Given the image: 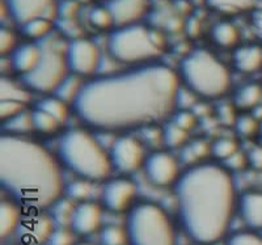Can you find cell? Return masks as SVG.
Here are the masks:
<instances>
[{
    "label": "cell",
    "mask_w": 262,
    "mask_h": 245,
    "mask_svg": "<svg viewBox=\"0 0 262 245\" xmlns=\"http://www.w3.org/2000/svg\"><path fill=\"white\" fill-rule=\"evenodd\" d=\"M75 11H76V6L74 4V2H69V0L58 7V15L63 16L64 18H71Z\"/></svg>",
    "instance_id": "obj_49"
},
{
    "label": "cell",
    "mask_w": 262,
    "mask_h": 245,
    "mask_svg": "<svg viewBox=\"0 0 262 245\" xmlns=\"http://www.w3.org/2000/svg\"><path fill=\"white\" fill-rule=\"evenodd\" d=\"M53 30L51 20L48 18H34L21 25V33L29 39H36L37 42L50 36Z\"/></svg>",
    "instance_id": "obj_27"
},
{
    "label": "cell",
    "mask_w": 262,
    "mask_h": 245,
    "mask_svg": "<svg viewBox=\"0 0 262 245\" xmlns=\"http://www.w3.org/2000/svg\"><path fill=\"white\" fill-rule=\"evenodd\" d=\"M238 215L249 230H262V191L249 190L237 199Z\"/></svg>",
    "instance_id": "obj_18"
},
{
    "label": "cell",
    "mask_w": 262,
    "mask_h": 245,
    "mask_svg": "<svg viewBox=\"0 0 262 245\" xmlns=\"http://www.w3.org/2000/svg\"><path fill=\"white\" fill-rule=\"evenodd\" d=\"M88 20L91 25L98 30H105L114 27L113 18L106 7H95L88 13Z\"/></svg>",
    "instance_id": "obj_36"
},
{
    "label": "cell",
    "mask_w": 262,
    "mask_h": 245,
    "mask_svg": "<svg viewBox=\"0 0 262 245\" xmlns=\"http://www.w3.org/2000/svg\"><path fill=\"white\" fill-rule=\"evenodd\" d=\"M233 67L243 74H253L262 69V49L257 45H244L232 55Z\"/></svg>",
    "instance_id": "obj_20"
},
{
    "label": "cell",
    "mask_w": 262,
    "mask_h": 245,
    "mask_svg": "<svg viewBox=\"0 0 262 245\" xmlns=\"http://www.w3.org/2000/svg\"><path fill=\"white\" fill-rule=\"evenodd\" d=\"M177 74L185 87L206 100L221 99L232 84L226 64L206 49H195L185 55Z\"/></svg>",
    "instance_id": "obj_5"
},
{
    "label": "cell",
    "mask_w": 262,
    "mask_h": 245,
    "mask_svg": "<svg viewBox=\"0 0 262 245\" xmlns=\"http://www.w3.org/2000/svg\"><path fill=\"white\" fill-rule=\"evenodd\" d=\"M74 231L69 227H55L50 237L48 239L45 245H75L76 240H75Z\"/></svg>",
    "instance_id": "obj_38"
},
{
    "label": "cell",
    "mask_w": 262,
    "mask_h": 245,
    "mask_svg": "<svg viewBox=\"0 0 262 245\" xmlns=\"http://www.w3.org/2000/svg\"><path fill=\"white\" fill-rule=\"evenodd\" d=\"M249 167L254 170H262V147L254 146L252 147L247 153Z\"/></svg>",
    "instance_id": "obj_46"
},
{
    "label": "cell",
    "mask_w": 262,
    "mask_h": 245,
    "mask_svg": "<svg viewBox=\"0 0 262 245\" xmlns=\"http://www.w3.org/2000/svg\"><path fill=\"white\" fill-rule=\"evenodd\" d=\"M102 205H98L93 201H84L75 206L70 228L76 236H91L102 228Z\"/></svg>",
    "instance_id": "obj_15"
},
{
    "label": "cell",
    "mask_w": 262,
    "mask_h": 245,
    "mask_svg": "<svg viewBox=\"0 0 262 245\" xmlns=\"http://www.w3.org/2000/svg\"><path fill=\"white\" fill-rule=\"evenodd\" d=\"M0 116L6 121L15 114L25 110L30 101V93L25 87H21L15 80L2 78L0 81Z\"/></svg>",
    "instance_id": "obj_16"
},
{
    "label": "cell",
    "mask_w": 262,
    "mask_h": 245,
    "mask_svg": "<svg viewBox=\"0 0 262 245\" xmlns=\"http://www.w3.org/2000/svg\"><path fill=\"white\" fill-rule=\"evenodd\" d=\"M217 114H219V118H221V121L224 125H233L236 118H237V116H236V108L233 104L221 105L217 108Z\"/></svg>",
    "instance_id": "obj_44"
},
{
    "label": "cell",
    "mask_w": 262,
    "mask_h": 245,
    "mask_svg": "<svg viewBox=\"0 0 262 245\" xmlns=\"http://www.w3.org/2000/svg\"><path fill=\"white\" fill-rule=\"evenodd\" d=\"M102 2H106V3H107V2H111V0H102Z\"/></svg>",
    "instance_id": "obj_52"
},
{
    "label": "cell",
    "mask_w": 262,
    "mask_h": 245,
    "mask_svg": "<svg viewBox=\"0 0 262 245\" xmlns=\"http://www.w3.org/2000/svg\"><path fill=\"white\" fill-rule=\"evenodd\" d=\"M235 131L243 138H252L259 132V121L250 114H240L233 123Z\"/></svg>",
    "instance_id": "obj_34"
},
{
    "label": "cell",
    "mask_w": 262,
    "mask_h": 245,
    "mask_svg": "<svg viewBox=\"0 0 262 245\" xmlns=\"http://www.w3.org/2000/svg\"><path fill=\"white\" fill-rule=\"evenodd\" d=\"M76 204L74 201L69 199L67 197H60L59 199L50 207V216L53 218L54 223L57 227H69L71 225L72 214H74V210Z\"/></svg>",
    "instance_id": "obj_26"
},
{
    "label": "cell",
    "mask_w": 262,
    "mask_h": 245,
    "mask_svg": "<svg viewBox=\"0 0 262 245\" xmlns=\"http://www.w3.org/2000/svg\"><path fill=\"white\" fill-rule=\"evenodd\" d=\"M180 87L179 74L170 67L146 63L85 81L71 106L95 130H140L172 117Z\"/></svg>",
    "instance_id": "obj_1"
},
{
    "label": "cell",
    "mask_w": 262,
    "mask_h": 245,
    "mask_svg": "<svg viewBox=\"0 0 262 245\" xmlns=\"http://www.w3.org/2000/svg\"><path fill=\"white\" fill-rule=\"evenodd\" d=\"M100 50L92 41L75 38L66 46V62L71 74L86 78L93 75L101 64Z\"/></svg>",
    "instance_id": "obj_10"
},
{
    "label": "cell",
    "mask_w": 262,
    "mask_h": 245,
    "mask_svg": "<svg viewBox=\"0 0 262 245\" xmlns=\"http://www.w3.org/2000/svg\"><path fill=\"white\" fill-rule=\"evenodd\" d=\"M84 83L85 81H83V78L70 72L69 75L64 78V80L59 84V87L55 90L53 96H55L59 100L64 101L66 104L72 105L75 100H76V97L79 96V93H80Z\"/></svg>",
    "instance_id": "obj_25"
},
{
    "label": "cell",
    "mask_w": 262,
    "mask_h": 245,
    "mask_svg": "<svg viewBox=\"0 0 262 245\" xmlns=\"http://www.w3.org/2000/svg\"><path fill=\"white\" fill-rule=\"evenodd\" d=\"M17 38L12 30L2 28L0 30V49H2V54H12V51L17 48Z\"/></svg>",
    "instance_id": "obj_42"
},
{
    "label": "cell",
    "mask_w": 262,
    "mask_h": 245,
    "mask_svg": "<svg viewBox=\"0 0 262 245\" xmlns=\"http://www.w3.org/2000/svg\"><path fill=\"white\" fill-rule=\"evenodd\" d=\"M189 131L181 129L176 123L169 122L163 126V141L168 148H182L185 144H188Z\"/></svg>",
    "instance_id": "obj_30"
},
{
    "label": "cell",
    "mask_w": 262,
    "mask_h": 245,
    "mask_svg": "<svg viewBox=\"0 0 262 245\" xmlns=\"http://www.w3.org/2000/svg\"><path fill=\"white\" fill-rule=\"evenodd\" d=\"M23 209L12 199L6 198L0 202V237L8 239L11 235L17 232L23 220Z\"/></svg>",
    "instance_id": "obj_21"
},
{
    "label": "cell",
    "mask_w": 262,
    "mask_h": 245,
    "mask_svg": "<svg viewBox=\"0 0 262 245\" xmlns=\"http://www.w3.org/2000/svg\"><path fill=\"white\" fill-rule=\"evenodd\" d=\"M172 122L180 126L181 129L189 131V130H191L195 126L196 117L193 112L188 110V109H177L172 114Z\"/></svg>",
    "instance_id": "obj_39"
},
{
    "label": "cell",
    "mask_w": 262,
    "mask_h": 245,
    "mask_svg": "<svg viewBox=\"0 0 262 245\" xmlns=\"http://www.w3.org/2000/svg\"><path fill=\"white\" fill-rule=\"evenodd\" d=\"M36 108L49 113L55 120L59 121L60 123L64 122L70 114L67 104L64 101H62V100L58 99V97H55V96H49V97L42 99L41 101H38Z\"/></svg>",
    "instance_id": "obj_31"
},
{
    "label": "cell",
    "mask_w": 262,
    "mask_h": 245,
    "mask_svg": "<svg viewBox=\"0 0 262 245\" xmlns=\"http://www.w3.org/2000/svg\"><path fill=\"white\" fill-rule=\"evenodd\" d=\"M42 55L32 72L21 76L28 91L38 93H54L70 74L66 62V50H60L50 36L38 42Z\"/></svg>",
    "instance_id": "obj_8"
},
{
    "label": "cell",
    "mask_w": 262,
    "mask_h": 245,
    "mask_svg": "<svg viewBox=\"0 0 262 245\" xmlns=\"http://www.w3.org/2000/svg\"><path fill=\"white\" fill-rule=\"evenodd\" d=\"M58 160L27 137L0 138V186L25 211H45L64 193Z\"/></svg>",
    "instance_id": "obj_3"
},
{
    "label": "cell",
    "mask_w": 262,
    "mask_h": 245,
    "mask_svg": "<svg viewBox=\"0 0 262 245\" xmlns=\"http://www.w3.org/2000/svg\"><path fill=\"white\" fill-rule=\"evenodd\" d=\"M193 245H201V244H195V242H193Z\"/></svg>",
    "instance_id": "obj_54"
},
{
    "label": "cell",
    "mask_w": 262,
    "mask_h": 245,
    "mask_svg": "<svg viewBox=\"0 0 262 245\" xmlns=\"http://www.w3.org/2000/svg\"><path fill=\"white\" fill-rule=\"evenodd\" d=\"M210 8L226 15H235L253 8L254 0H206Z\"/></svg>",
    "instance_id": "obj_28"
},
{
    "label": "cell",
    "mask_w": 262,
    "mask_h": 245,
    "mask_svg": "<svg viewBox=\"0 0 262 245\" xmlns=\"http://www.w3.org/2000/svg\"><path fill=\"white\" fill-rule=\"evenodd\" d=\"M6 7L20 27L34 18L53 20L58 13L54 0H6Z\"/></svg>",
    "instance_id": "obj_14"
},
{
    "label": "cell",
    "mask_w": 262,
    "mask_h": 245,
    "mask_svg": "<svg viewBox=\"0 0 262 245\" xmlns=\"http://www.w3.org/2000/svg\"><path fill=\"white\" fill-rule=\"evenodd\" d=\"M58 160L72 173L91 183L107 181L113 165L109 152L100 142L83 129H71L59 138Z\"/></svg>",
    "instance_id": "obj_4"
},
{
    "label": "cell",
    "mask_w": 262,
    "mask_h": 245,
    "mask_svg": "<svg viewBox=\"0 0 262 245\" xmlns=\"http://www.w3.org/2000/svg\"><path fill=\"white\" fill-rule=\"evenodd\" d=\"M127 245H177L176 228L163 206L139 201L126 212Z\"/></svg>",
    "instance_id": "obj_6"
},
{
    "label": "cell",
    "mask_w": 262,
    "mask_h": 245,
    "mask_svg": "<svg viewBox=\"0 0 262 245\" xmlns=\"http://www.w3.org/2000/svg\"><path fill=\"white\" fill-rule=\"evenodd\" d=\"M223 165L229 172H238V170L245 169L249 165L247 153L242 152V151H236L233 155H231L228 159L224 160Z\"/></svg>",
    "instance_id": "obj_41"
},
{
    "label": "cell",
    "mask_w": 262,
    "mask_h": 245,
    "mask_svg": "<svg viewBox=\"0 0 262 245\" xmlns=\"http://www.w3.org/2000/svg\"><path fill=\"white\" fill-rule=\"evenodd\" d=\"M109 156L113 169L123 176H127L135 173L144 165L147 159L146 147L138 138L121 135L112 143Z\"/></svg>",
    "instance_id": "obj_9"
},
{
    "label": "cell",
    "mask_w": 262,
    "mask_h": 245,
    "mask_svg": "<svg viewBox=\"0 0 262 245\" xmlns=\"http://www.w3.org/2000/svg\"><path fill=\"white\" fill-rule=\"evenodd\" d=\"M138 189L135 183L126 176L109 179L101 193L104 209L113 214H123L137 204Z\"/></svg>",
    "instance_id": "obj_11"
},
{
    "label": "cell",
    "mask_w": 262,
    "mask_h": 245,
    "mask_svg": "<svg viewBox=\"0 0 262 245\" xmlns=\"http://www.w3.org/2000/svg\"><path fill=\"white\" fill-rule=\"evenodd\" d=\"M4 134L15 135V137H25L29 132L34 131L33 129L32 112L23 110L15 114L8 120L3 121Z\"/></svg>",
    "instance_id": "obj_23"
},
{
    "label": "cell",
    "mask_w": 262,
    "mask_h": 245,
    "mask_svg": "<svg viewBox=\"0 0 262 245\" xmlns=\"http://www.w3.org/2000/svg\"><path fill=\"white\" fill-rule=\"evenodd\" d=\"M259 134L262 135V121H259Z\"/></svg>",
    "instance_id": "obj_51"
},
{
    "label": "cell",
    "mask_w": 262,
    "mask_h": 245,
    "mask_svg": "<svg viewBox=\"0 0 262 245\" xmlns=\"http://www.w3.org/2000/svg\"><path fill=\"white\" fill-rule=\"evenodd\" d=\"M42 55V49L39 43H23L18 45L12 54L9 55L11 69L20 74L21 76L27 75L36 69Z\"/></svg>",
    "instance_id": "obj_19"
},
{
    "label": "cell",
    "mask_w": 262,
    "mask_h": 245,
    "mask_svg": "<svg viewBox=\"0 0 262 245\" xmlns=\"http://www.w3.org/2000/svg\"><path fill=\"white\" fill-rule=\"evenodd\" d=\"M91 181L85 179L78 177L76 180L64 185V193L63 195L69 199L74 201L75 204H80L84 201H90L91 194H92V185Z\"/></svg>",
    "instance_id": "obj_29"
},
{
    "label": "cell",
    "mask_w": 262,
    "mask_h": 245,
    "mask_svg": "<svg viewBox=\"0 0 262 245\" xmlns=\"http://www.w3.org/2000/svg\"><path fill=\"white\" fill-rule=\"evenodd\" d=\"M140 131H143V139H140V142L144 146H155L158 147L159 144H164L163 141V129H159L156 125L146 126L143 129H140Z\"/></svg>",
    "instance_id": "obj_40"
},
{
    "label": "cell",
    "mask_w": 262,
    "mask_h": 245,
    "mask_svg": "<svg viewBox=\"0 0 262 245\" xmlns=\"http://www.w3.org/2000/svg\"><path fill=\"white\" fill-rule=\"evenodd\" d=\"M107 51L114 62L139 66L156 59L161 54V45L151 30L134 24L117 28L109 34Z\"/></svg>",
    "instance_id": "obj_7"
},
{
    "label": "cell",
    "mask_w": 262,
    "mask_h": 245,
    "mask_svg": "<svg viewBox=\"0 0 262 245\" xmlns=\"http://www.w3.org/2000/svg\"><path fill=\"white\" fill-rule=\"evenodd\" d=\"M105 7L111 12L114 27L122 28L138 24L148 11V0H111Z\"/></svg>",
    "instance_id": "obj_17"
},
{
    "label": "cell",
    "mask_w": 262,
    "mask_h": 245,
    "mask_svg": "<svg viewBox=\"0 0 262 245\" xmlns=\"http://www.w3.org/2000/svg\"><path fill=\"white\" fill-rule=\"evenodd\" d=\"M174 195L180 226L191 241L215 245L227 236L238 198L232 174L224 165L188 167L177 180Z\"/></svg>",
    "instance_id": "obj_2"
},
{
    "label": "cell",
    "mask_w": 262,
    "mask_h": 245,
    "mask_svg": "<svg viewBox=\"0 0 262 245\" xmlns=\"http://www.w3.org/2000/svg\"><path fill=\"white\" fill-rule=\"evenodd\" d=\"M75 245H95V244H92V242L90 241H78Z\"/></svg>",
    "instance_id": "obj_50"
},
{
    "label": "cell",
    "mask_w": 262,
    "mask_h": 245,
    "mask_svg": "<svg viewBox=\"0 0 262 245\" xmlns=\"http://www.w3.org/2000/svg\"><path fill=\"white\" fill-rule=\"evenodd\" d=\"M32 121L34 131H38L41 134H53L59 129L60 125L59 121H57L50 114L38 108L32 112Z\"/></svg>",
    "instance_id": "obj_33"
},
{
    "label": "cell",
    "mask_w": 262,
    "mask_h": 245,
    "mask_svg": "<svg viewBox=\"0 0 262 245\" xmlns=\"http://www.w3.org/2000/svg\"><path fill=\"white\" fill-rule=\"evenodd\" d=\"M226 245H262V236L253 230L237 231L227 236Z\"/></svg>",
    "instance_id": "obj_37"
},
{
    "label": "cell",
    "mask_w": 262,
    "mask_h": 245,
    "mask_svg": "<svg viewBox=\"0 0 262 245\" xmlns=\"http://www.w3.org/2000/svg\"><path fill=\"white\" fill-rule=\"evenodd\" d=\"M236 151H238L237 142L232 138H219L211 144V155L221 162H224Z\"/></svg>",
    "instance_id": "obj_35"
},
{
    "label": "cell",
    "mask_w": 262,
    "mask_h": 245,
    "mask_svg": "<svg viewBox=\"0 0 262 245\" xmlns=\"http://www.w3.org/2000/svg\"><path fill=\"white\" fill-rule=\"evenodd\" d=\"M211 38L221 48H233L237 45L240 33L235 25L227 21H222L212 27Z\"/></svg>",
    "instance_id": "obj_24"
},
{
    "label": "cell",
    "mask_w": 262,
    "mask_h": 245,
    "mask_svg": "<svg viewBox=\"0 0 262 245\" xmlns=\"http://www.w3.org/2000/svg\"><path fill=\"white\" fill-rule=\"evenodd\" d=\"M198 96L194 92H191L188 88L180 87L179 93H177V109H188L191 108L195 104V99Z\"/></svg>",
    "instance_id": "obj_43"
},
{
    "label": "cell",
    "mask_w": 262,
    "mask_h": 245,
    "mask_svg": "<svg viewBox=\"0 0 262 245\" xmlns=\"http://www.w3.org/2000/svg\"><path fill=\"white\" fill-rule=\"evenodd\" d=\"M101 245H127V235L125 227L117 225L102 226L98 231Z\"/></svg>",
    "instance_id": "obj_32"
},
{
    "label": "cell",
    "mask_w": 262,
    "mask_h": 245,
    "mask_svg": "<svg viewBox=\"0 0 262 245\" xmlns=\"http://www.w3.org/2000/svg\"><path fill=\"white\" fill-rule=\"evenodd\" d=\"M55 227L57 226L50 214L45 211H27L16 235L23 245H45Z\"/></svg>",
    "instance_id": "obj_13"
},
{
    "label": "cell",
    "mask_w": 262,
    "mask_h": 245,
    "mask_svg": "<svg viewBox=\"0 0 262 245\" xmlns=\"http://www.w3.org/2000/svg\"><path fill=\"white\" fill-rule=\"evenodd\" d=\"M7 245H18V244H7Z\"/></svg>",
    "instance_id": "obj_53"
},
{
    "label": "cell",
    "mask_w": 262,
    "mask_h": 245,
    "mask_svg": "<svg viewBox=\"0 0 262 245\" xmlns=\"http://www.w3.org/2000/svg\"><path fill=\"white\" fill-rule=\"evenodd\" d=\"M143 168L149 184L156 188L174 186L181 176L177 159L167 151H152L147 155Z\"/></svg>",
    "instance_id": "obj_12"
},
{
    "label": "cell",
    "mask_w": 262,
    "mask_h": 245,
    "mask_svg": "<svg viewBox=\"0 0 262 245\" xmlns=\"http://www.w3.org/2000/svg\"><path fill=\"white\" fill-rule=\"evenodd\" d=\"M262 101V87L256 83L242 85L233 93L232 104L238 110H250L258 106Z\"/></svg>",
    "instance_id": "obj_22"
},
{
    "label": "cell",
    "mask_w": 262,
    "mask_h": 245,
    "mask_svg": "<svg viewBox=\"0 0 262 245\" xmlns=\"http://www.w3.org/2000/svg\"><path fill=\"white\" fill-rule=\"evenodd\" d=\"M190 148L193 150V152L195 153V156L198 158V160H202L203 158L211 153V144H209L205 139H195V141L190 142L189 143Z\"/></svg>",
    "instance_id": "obj_45"
},
{
    "label": "cell",
    "mask_w": 262,
    "mask_h": 245,
    "mask_svg": "<svg viewBox=\"0 0 262 245\" xmlns=\"http://www.w3.org/2000/svg\"><path fill=\"white\" fill-rule=\"evenodd\" d=\"M252 25H253L257 37L262 42V9L253 11V13H252Z\"/></svg>",
    "instance_id": "obj_48"
},
{
    "label": "cell",
    "mask_w": 262,
    "mask_h": 245,
    "mask_svg": "<svg viewBox=\"0 0 262 245\" xmlns=\"http://www.w3.org/2000/svg\"><path fill=\"white\" fill-rule=\"evenodd\" d=\"M180 162L182 164L188 165V167H193V165L198 164V162H200L198 158L195 156V153L190 148V146H189V143L185 144L181 148V151H180Z\"/></svg>",
    "instance_id": "obj_47"
}]
</instances>
